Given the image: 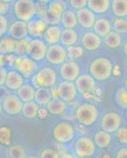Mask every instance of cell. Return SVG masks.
I'll use <instances>...</instances> for the list:
<instances>
[{
    "label": "cell",
    "mask_w": 127,
    "mask_h": 158,
    "mask_svg": "<svg viewBox=\"0 0 127 158\" xmlns=\"http://www.w3.org/2000/svg\"><path fill=\"white\" fill-rule=\"evenodd\" d=\"M43 20L46 22L47 25H57L59 22H61V18H55V17L52 16L47 12V10H45L43 12Z\"/></svg>",
    "instance_id": "ab89813d"
},
{
    "label": "cell",
    "mask_w": 127,
    "mask_h": 158,
    "mask_svg": "<svg viewBox=\"0 0 127 158\" xmlns=\"http://www.w3.org/2000/svg\"><path fill=\"white\" fill-rule=\"evenodd\" d=\"M60 154L58 151H56L54 149L51 148H47L42 151L40 154V158H59Z\"/></svg>",
    "instance_id": "60d3db41"
},
{
    "label": "cell",
    "mask_w": 127,
    "mask_h": 158,
    "mask_svg": "<svg viewBox=\"0 0 127 158\" xmlns=\"http://www.w3.org/2000/svg\"><path fill=\"white\" fill-rule=\"evenodd\" d=\"M126 117H127V111H126Z\"/></svg>",
    "instance_id": "680465c9"
},
{
    "label": "cell",
    "mask_w": 127,
    "mask_h": 158,
    "mask_svg": "<svg viewBox=\"0 0 127 158\" xmlns=\"http://www.w3.org/2000/svg\"><path fill=\"white\" fill-rule=\"evenodd\" d=\"M124 52H125V56H127V41L125 42V44H124Z\"/></svg>",
    "instance_id": "db71d44e"
},
{
    "label": "cell",
    "mask_w": 127,
    "mask_h": 158,
    "mask_svg": "<svg viewBox=\"0 0 127 158\" xmlns=\"http://www.w3.org/2000/svg\"><path fill=\"white\" fill-rule=\"evenodd\" d=\"M23 104L18 96L10 94L2 101V109L8 115H14L22 111Z\"/></svg>",
    "instance_id": "8fae6325"
},
{
    "label": "cell",
    "mask_w": 127,
    "mask_h": 158,
    "mask_svg": "<svg viewBox=\"0 0 127 158\" xmlns=\"http://www.w3.org/2000/svg\"><path fill=\"white\" fill-rule=\"evenodd\" d=\"M82 44L83 47L87 50H96L101 44V39L95 32H85L82 37Z\"/></svg>",
    "instance_id": "d6986e66"
},
{
    "label": "cell",
    "mask_w": 127,
    "mask_h": 158,
    "mask_svg": "<svg viewBox=\"0 0 127 158\" xmlns=\"http://www.w3.org/2000/svg\"><path fill=\"white\" fill-rule=\"evenodd\" d=\"M27 25L29 34L36 37V39L44 34L47 28L48 27L43 19H32L28 22Z\"/></svg>",
    "instance_id": "ac0fdd59"
},
{
    "label": "cell",
    "mask_w": 127,
    "mask_h": 158,
    "mask_svg": "<svg viewBox=\"0 0 127 158\" xmlns=\"http://www.w3.org/2000/svg\"><path fill=\"white\" fill-rule=\"evenodd\" d=\"M62 29L59 25H51L47 28L43 34L45 41L51 45L56 44L60 40L62 35Z\"/></svg>",
    "instance_id": "ffe728a7"
},
{
    "label": "cell",
    "mask_w": 127,
    "mask_h": 158,
    "mask_svg": "<svg viewBox=\"0 0 127 158\" xmlns=\"http://www.w3.org/2000/svg\"><path fill=\"white\" fill-rule=\"evenodd\" d=\"M39 105L35 101L24 103L22 113L26 118H34L38 115Z\"/></svg>",
    "instance_id": "f546056e"
},
{
    "label": "cell",
    "mask_w": 127,
    "mask_h": 158,
    "mask_svg": "<svg viewBox=\"0 0 127 158\" xmlns=\"http://www.w3.org/2000/svg\"><path fill=\"white\" fill-rule=\"evenodd\" d=\"M53 136L58 142L68 143L74 138V128L67 122L59 123L53 130Z\"/></svg>",
    "instance_id": "52a82bcc"
},
{
    "label": "cell",
    "mask_w": 127,
    "mask_h": 158,
    "mask_svg": "<svg viewBox=\"0 0 127 158\" xmlns=\"http://www.w3.org/2000/svg\"><path fill=\"white\" fill-rule=\"evenodd\" d=\"M117 138L120 143L127 144V128L120 127L117 131Z\"/></svg>",
    "instance_id": "b9f144b4"
},
{
    "label": "cell",
    "mask_w": 127,
    "mask_h": 158,
    "mask_svg": "<svg viewBox=\"0 0 127 158\" xmlns=\"http://www.w3.org/2000/svg\"><path fill=\"white\" fill-rule=\"evenodd\" d=\"M30 40L28 39L20 40H16V47H15L14 54L18 55L19 56H24V54L26 53V48H27L28 44Z\"/></svg>",
    "instance_id": "8d00e7d4"
},
{
    "label": "cell",
    "mask_w": 127,
    "mask_h": 158,
    "mask_svg": "<svg viewBox=\"0 0 127 158\" xmlns=\"http://www.w3.org/2000/svg\"><path fill=\"white\" fill-rule=\"evenodd\" d=\"M51 89L48 88L39 87L36 89L34 101L39 105H47L49 102L52 100Z\"/></svg>",
    "instance_id": "603a6c76"
},
{
    "label": "cell",
    "mask_w": 127,
    "mask_h": 158,
    "mask_svg": "<svg viewBox=\"0 0 127 158\" xmlns=\"http://www.w3.org/2000/svg\"><path fill=\"white\" fill-rule=\"evenodd\" d=\"M61 22L66 29H73L78 23L77 15L72 10H66L61 17Z\"/></svg>",
    "instance_id": "f1b7e54d"
},
{
    "label": "cell",
    "mask_w": 127,
    "mask_h": 158,
    "mask_svg": "<svg viewBox=\"0 0 127 158\" xmlns=\"http://www.w3.org/2000/svg\"><path fill=\"white\" fill-rule=\"evenodd\" d=\"M111 142V135L109 133L104 131H98L94 136V142L99 148H101V149L108 147Z\"/></svg>",
    "instance_id": "1f68e13d"
},
{
    "label": "cell",
    "mask_w": 127,
    "mask_h": 158,
    "mask_svg": "<svg viewBox=\"0 0 127 158\" xmlns=\"http://www.w3.org/2000/svg\"><path fill=\"white\" fill-rule=\"evenodd\" d=\"M14 67L24 77L29 78L33 77L38 71V65L36 61L27 56H21L17 57L14 63Z\"/></svg>",
    "instance_id": "5b68a950"
},
{
    "label": "cell",
    "mask_w": 127,
    "mask_h": 158,
    "mask_svg": "<svg viewBox=\"0 0 127 158\" xmlns=\"http://www.w3.org/2000/svg\"><path fill=\"white\" fill-rule=\"evenodd\" d=\"M114 28L118 33H127V20L117 18L114 21Z\"/></svg>",
    "instance_id": "74e56055"
},
{
    "label": "cell",
    "mask_w": 127,
    "mask_h": 158,
    "mask_svg": "<svg viewBox=\"0 0 127 158\" xmlns=\"http://www.w3.org/2000/svg\"><path fill=\"white\" fill-rule=\"evenodd\" d=\"M80 74V67L76 62H66L60 68V74L65 81H73L77 80Z\"/></svg>",
    "instance_id": "4fadbf2b"
},
{
    "label": "cell",
    "mask_w": 127,
    "mask_h": 158,
    "mask_svg": "<svg viewBox=\"0 0 127 158\" xmlns=\"http://www.w3.org/2000/svg\"><path fill=\"white\" fill-rule=\"evenodd\" d=\"M8 28V21L5 16L0 15V37L4 35Z\"/></svg>",
    "instance_id": "ee69618b"
},
{
    "label": "cell",
    "mask_w": 127,
    "mask_h": 158,
    "mask_svg": "<svg viewBox=\"0 0 127 158\" xmlns=\"http://www.w3.org/2000/svg\"><path fill=\"white\" fill-rule=\"evenodd\" d=\"M17 57H15L13 54L8 55V56H6V61L10 65H14L15 60H16Z\"/></svg>",
    "instance_id": "f907efd6"
},
{
    "label": "cell",
    "mask_w": 127,
    "mask_h": 158,
    "mask_svg": "<svg viewBox=\"0 0 127 158\" xmlns=\"http://www.w3.org/2000/svg\"><path fill=\"white\" fill-rule=\"evenodd\" d=\"M2 111H3V109H2V104L0 103V115H1V114H2Z\"/></svg>",
    "instance_id": "11a10c76"
},
{
    "label": "cell",
    "mask_w": 127,
    "mask_h": 158,
    "mask_svg": "<svg viewBox=\"0 0 127 158\" xmlns=\"http://www.w3.org/2000/svg\"><path fill=\"white\" fill-rule=\"evenodd\" d=\"M111 8L118 18L127 16V0H114L111 2Z\"/></svg>",
    "instance_id": "83f0119b"
},
{
    "label": "cell",
    "mask_w": 127,
    "mask_h": 158,
    "mask_svg": "<svg viewBox=\"0 0 127 158\" xmlns=\"http://www.w3.org/2000/svg\"><path fill=\"white\" fill-rule=\"evenodd\" d=\"M10 4L6 1H1L0 0V15H4L9 11Z\"/></svg>",
    "instance_id": "f6af8a7d"
},
{
    "label": "cell",
    "mask_w": 127,
    "mask_h": 158,
    "mask_svg": "<svg viewBox=\"0 0 127 158\" xmlns=\"http://www.w3.org/2000/svg\"><path fill=\"white\" fill-rule=\"evenodd\" d=\"M57 81L56 72L51 67H43L37 71L32 79L33 85L43 88H51L55 85Z\"/></svg>",
    "instance_id": "7a4b0ae2"
},
{
    "label": "cell",
    "mask_w": 127,
    "mask_h": 158,
    "mask_svg": "<svg viewBox=\"0 0 127 158\" xmlns=\"http://www.w3.org/2000/svg\"><path fill=\"white\" fill-rule=\"evenodd\" d=\"M8 92L9 91H8V89L6 88V87H4L3 85H2V86H0V99L4 100L8 95H10V94H8Z\"/></svg>",
    "instance_id": "7dc6e473"
},
{
    "label": "cell",
    "mask_w": 127,
    "mask_h": 158,
    "mask_svg": "<svg viewBox=\"0 0 127 158\" xmlns=\"http://www.w3.org/2000/svg\"><path fill=\"white\" fill-rule=\"evenodd\" d=\"M70 3L72 6V7L79 10L83 8H85L88 4V1H86V0H71L70 1Z\"/></svg>",
    "instance_id": "7bdbcfd3"
},
{
    "label": "cell",
    "mask_w": 127,
    "mask_h": 158,
    "mask_svg": "<svg viewBox=\"0 0 127 158\" xmlns=\"http://www.w3.org/2000/svg\"><path fill=\"white\" fill-rule=\"evenodd\" d=\"M87 6L88 9L93 13L102 14L108 11L111 6V1L109 0H89Z\"/></svg>",
    "instance_id": "cb8c5ba5"
},
{
    "label": "cell",
    "mask_w": 127,
    "mask_h": 158,
    "mask_svg": "<svg viewBox=\"0 0 127 158\" xmlns=\"http://www.w3.org/2000/svg\"><path fill=\"white\" fill-rule=\"evenodd\" d=\"M51 93L52 98H59V94H58L57 89H51Z\"/></svg>",
    "instance_id": "816d5d0a"
},
{
    "label": "cell",
    "mask_w": 127,
    "mask_h": 158,
    "mask_svg": "<svg viewBox=\"0 0 127 158\" xmlns=\"http://www.w3.org/2000/svg\"><path fill=\"white\" fill-rule=\"evenodd\" d=\"M93 28H94L95 33H96L98 36L105 37L108 33L111 32V25L108 20L105 18H100L96 21Z\"/></svg>",
    "instance_id": "d4e9b609"
},
{
    "label": "cell",
    "mask_w": 127,
    "mask_h": 158,
    "mask_svg": "<svg viewBox=\"0 0 127 158\" xmlns=\"http://www.w3.org/2000/svg\"><path fill=\"white\" fill-rule=\"evenodd\" d=\"M67 54L69 56L73 59H78L81 58L84 54V49L80 46H71L67 48Z\"/></svg>",
    "instance_id": "f35d334b"
},
{
    "label": "cell",
    "mask_w": 127,
    "mask_h": 158,
    "mask_svg": "<svg viewBox=\"0 0 127 158\" xmlns=\"http://www.w3.org/2000/svg\"><path fill=\"white\" fill-rule=\"evenodd\" d=\"M66 103L60 98H53L47 105V109L51 114L61 115L66 111Z\"/></svg>",
    "instance_id": "4316f807"
},
{
    "label": "cell",
    "mask_w": 127,
    "mask_h": 158,
    "mask_svg": "<svg viewBox=\"0 0 127 158\" xmlns=\"http://www.w3.org/2000/svg\"><path fill=\"white\" fill-rule=\"evenodd\" d=\"M25 158H38V157H36V156H27V157H25Z\"/></svg>",
    "instance_id": "9f6ffc18"
},
{
    "label": "cell",
    "mask_w": 127,
    "mask_h": 158,
    "mask_svg": "<svg viewBox=\"0 0 127 158\" xmlns=\"http://www.w3.org/2000/svg\"><path fill=\"white\" fill-rule=\"evenodd\" d=\"M14 11L15 16L19 21L28 23L36 15V7L33 1L18 0L14 6Z\"/></svg>",
    "instance_id": "3957f363"
},
{
    "label": "cell",
    "mask_w": 127,
    "mask_h": 158,
    "mask_svg": "<svg viewBox=\"0 0 127 158\" xmlns=\"http://www.w3.org/2000/svg\"><path fill=\"white\" fill-rule=\"evenodd\" d=\"M125 86H126V89H127V80L126 81H125Z\"/></svg>",
    "instance_id": "6f0895ef"
},
{
    "label": "cell",
    "mask_w": 127,
    "mask_h": 158,
    "mask_svg": "<svg viewBox=\"0 0 127 158\" xmlns=\"http://www.w3.org/2000/svg\"><path fill=\"white\" fill-rule=\"evenodd\" d=\"M35 94H36V89L29 84H24L18 90V97L23 103L33 101L35 99Z\"/></svg>",
    "instance_id": "44dd1931"
},
{
    "label": "cell",
    "mask_w": 127,
    "mask_h": 158,
    "mask_svg": "<svg viewBox=\"0 0 127 158\" xmlns=\"http://www.w3.org/2000/svg\"><path fill=\"white\" fill-rule=\"evenodd\" d=\"M116 158H127V148H122L117 153Z\"/></svg>",
    "instance_id": "c3c4849f"
},
{
    "label": "cell",
    "mask_w": 127,
    "mask_h": 158,
    "mask_svg": "<svg viewBox=\"0 0 127 158\" xmlns=\"http://www.w3.org/2000/svg\"><path fill=\"white\" fill-rule=\"evenodd\" d=\"M57 89L59 98L64 102L73 101L77 96V88L73 81H63L59 85Z\"/></svg>",
    "instance_id": "7c38bea8"
},
{
    "label": "cell",
    "mask_w": 127,
    "mask_h": 158,
    "mask_svg": "<svg viewBox=\"0 0 127 158\" xmlns=\"http://www.w3.org/2000/svg\"><path fill=\"white\" fill-rule=\"evenodd\" d=\"M47 114H48V111L46 108H39L38 111V116L40 118H45L47 116Z\"/></svg>",
    "instance_id": "681fc988"
},
{
    "label": "cell",
    "mask_w": 127,
    "mask_h": 158,
    "mask_svg": "<svg viewBox=\"0 0 127 158\" xmlns=\"http://www.w3.org/2000/svg\"><path fill=\"white\" fill-rule=\"evenodd\" d=\"M76 118L80 123L84 126H90L96 121L98 118V110L96 107L88 103H84L77 108Z\"/></svg>",
    "instance_id": "277c9868"
},
{
    "label": "cell",
    "mask_w": 127,
    "mask_h": 158,
    "mask_svg": "<svg viewBox=\"0 0 127 158\" xmlns=\"http://www.w3.org/2000/svg\"><path fill=\"white\" fill-rule=\"evenodd\" d=\"M67 57V52L66 49L59 44L51 45L47 48L46 59L51 64L58 65L64 63Z\"/></svg>",
    "instance_id": "30bf717a"
},
{
    "label": "cell",
    "mask_w": 127,
    "mask_h": 158,
    "mask_svg": "<svg viewBox=\"0 0 127 158\" xmlns=\"http://www.w3.org/2000/svg\"><path fill=\"white\" fill-rule=\"evenodd\" d=\"M76 154L81 158L90 157L96 152V144L92 139L82 137L77 139L74 144Z\"/></svg>",
    "instance_id": "ba28073f"
},
{
    "label": "cell",
    "mask_w": 127,
    "mask_h": 158,
    "mask_svg": "<svg viewBox=\"0 0 127 158\" xmlns=\"http://www.w3.org/2000/svg\"><path fill=\"white\" fill-rule=\"evenodd\" d=\"M8 153L11 158H25V150L21 145H14L10 146Z\"/></svg>",
    "instance_id": "e575fe53"
},
{
    "label": "cell",
    "mask_w": 127,
    "mask_h": 158,
    "mask_svg": "<svg viewBox=\"0 0 127 158\" xmlns=\"http://www.w3.org/2000/svg\"><path fill=\"white\" fill-rule=\"evenodd\" d=\"M6 75H7V71L5 67H0V86H2L3 85H5Z\"/></svg>",
    "instance_id": "bcb514c9"
},
{
    "label": "cell",
    "mask_w": 127,
    "mask_h": 158,
    "mask_svg": "<svg viewBox=\"0 0 127 158\" xmlns=\"http://www.w3.org/2000/svg\"><path fill=\"white\" fill-rule=\"evenodd\" d=\"M47 47L46 44L40 39L31 40L26 48L27 56L36 62L41 61L46 57Z\"/></svg>",
    "instance_id": "8992f818"
},
{
    "label": "cell",
    "mask_w": 127,
    "mask_h": 158,
    "mask_svg": "<svg viewBox=\"0 0 127 158\" xmlns=\"http://www.w3.org/2000/svg\"><path fill=\"white\" fill-rule=\"evenodd\" d=\"M85 158H90V157H85Z\"/></svg>",
    "instance_id": "91938a15"
},
{
    "label": "cell",
    "mask_w": 127,
    "mask_h": 158,
    "mask_svg": "<svg viewBox=\"0 0 127 158\" xmlns=\"http://www.w3.org/2000/svg\"><path fill=\"white\" fill-rule=\"evenodd\" d=\"M112 64L109 59L98 58L93 60L89 67L91 76L97 81H105L109 78L112 73Z\"/></svg>",
    "instance_id": "6da1fadb"
},
{
    "label": "cell",
    "mask_w": 127,
    "mask_h": 158,
    "mask_svg": "<svg viewBox=\"0 0 127 158\" xmlns=\"http://www.w3.org/2000/svg\"><path fill=\"white\" fill-rule=\"evenodd\" d=\"M24 85V77L17 70H10L7 72L5 85L8 89L18 91Z\"/></svg>",
    "instance_id": "e0dca14e"
},
{
    "label": "cell",
    "mask_w": 127,
    "mask_h": 158,
    "mask_svg": "<svg viewBox=\"0 0 127 158\" xmlns=\"http://www.w3.org/2000/svg\"><path fill=\"white\" fill-rule=\"evenodd\" d=\"M75 85L79 93L88 94L95 89V79L89 74H82L77 78L75 81Z\"/></svg>",
    "instance_id": "5bb4252c"
},
{
    "label": "cell",
    "mask_w": 127,
    "mask_h": 158,
    "mask_svg": "<svg viewBox=\"0 0 127 158\" xmlns=\"http://www.w3.org/2000/svg\"><path fill=\"white\" fill-rule=\"evenodd\" d=\"M122 124V118L116 112H108L103 116L101 120V128L103 131L112 133L118 131Z\"/></svg>",
    "instance_id": "9c48e42d"
},
{
    "label": "cell",
    "mask_w": 127,
    "mask_h": 158,
    "mask_svg": "<svg viewBox=\"0 0 127 158\" xmlns=\"http://www.w3.org/2000/svg\"><path fill=\"white\" fill-rule=\"evenodd\" d=\"M77 22L85 29L92 27L96 22L95 14L88 8H83L77 12Z\"/></svg>",
    "instance_id": "2e32d148"
},
{
    "label": "cell",
    "mask_w": 127,
    "mask_h": 158,
    "mask_svg": "<svg viewBox=\"0 0 127 158\" xmlns=\"http://www.w3.org/2000/svg\"><path fill=\"white\" fill-rule=\"evenodd\" d=\"M16 47V40L10 36L2 37L0 39V55L8 56L14 53Z\"/></svg>",
    "instance_id": "7402d4cb"
},
{
    "label": "cell",
    "mask_w": 127,
    "mask_h": 158,
    "mask_svg": "<svg viewBox=\"0 0 127 158\" xmlns=\"http://www.w3.org/2000/svg\"><path fill=\"white\" fill-rule=\"evenodd\" d=\"M59 158H74L73 156L70 153H63L60 155V157Z\"/></svg>",
    "instance_id": "f5cc1de1"
},
{
    "label": "cell",
    "mask_w": 127,
    "mask_h": 158,
    "mask_svg": "<svg viewBox=\"0 0 127 158\" xmlns=\"http://www.w3.org/2000/svg\"><path fill=\"white\" fill-rule=\"evenodd\" d=\"M77 39H78L77 33L74 29H65L62 32L60 41L65 46L71 47V46H73L77 43Z\"/></svg>",
    "instance_id": "484cf974"
},
{
    "label": "cell",
    "mask_w": 127,
    "mask_h": 158,
    "mask_svg": "<svg viewBox=\"0 0 127 158\" xmlns=\"http://www.w3.org/2000/svg\"><path fill=\"white\" fill-rule=\"evenodd\" d=\"M8 32H9L10 37L14 38L17 40L25 39L29 35L27 23L18 20L11 24V25L8 29Z\"/></svg>",
    "instance_id": "9a60e30c"
},
{
    "label": "cell",
    "mask_w": 127,
    "mask_h": 158,
    "mask_svg": "<svg viewBox=\"0 0 127 158\" xmlns=\"http://www.w3.org/2000/svg\"><path fill=\"white\" fill-rule=\"evenodd\" d=\"M104 43L109 48H117L122 44V37L116 32H111L104 37Z\"/></svg>",
    "instance_id": "d6a6232c"
},
{
    "label": "cell",
    "mask_w": 127,
    "mask_h": 158,
    "mask_svg": "<svg viewBox=\"0 0 127 158\" xmlns=\"http://www.w3.org/2000/svg\"><path fill=\"white\" fill-rule=\"evenodd\" d=\"M115 99L120 107L127 108V89H119L115 94Z\"/></svg>",
    "instance_id": "d590c367"
},
{
    "label": "cell",
    "mask_w": 127,
    "mask_h": 158,
    "mask_svg": "<svg viewBox=\"0 0 127 158\" xmlns=\"http://www.w3.org/2000/svg\"><path fill=\"white\" fill-rule=\"evenodd\" d=\"M66 9V4L62 1H52L47 6V12L55 18H61Z\"/></svg>",
    "instance_id": "4dcf8cb0"
},
{
    "label": "cell",
    "mask_w": 127,
    "mask_h": 158,
    "mask_svg": "<svg viewBox=\"0 0 127 158\" xmlns=\"http://www.w3.org/2000/svg\"><path fill=\"white\" fill-rule=\"evenodd\" d=\"M12 140V131L9 127L3 126L0 127V144L9 146Z\"/></svg>",
    "instance_id": "836d02e7"
}]
</instances>
